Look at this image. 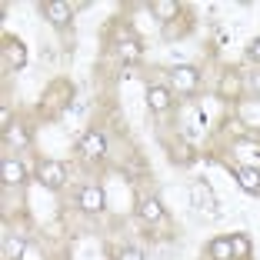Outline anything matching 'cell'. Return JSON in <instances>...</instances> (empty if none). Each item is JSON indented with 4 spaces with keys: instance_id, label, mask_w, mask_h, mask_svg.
<instances>
[{
    "instance_id": "6da1fadb",
    "label": "cell",
    "mask_w": 260,
    "mask_h": 260,
    "mask_svg": "<svg viewBox=\"0 0 260 260\" xmlns=\"http://www.w3.org/2000/svg\"><path fill=\"white\" fill-rule=\"evenodd\" d=\"M37 180L47 187V190H60L63 180H67V167H63V164H57V160H44L37 167Z\"/></svg>"
},
{
    "instance_id": "7a4b0ae2",
    "label": "cell",
    "mask_w": 260,
    "mask_h": 260,
    "mask_svg": "<svg viewBox=\"0 0 260 260\" xmlns=\"http://www.w3.org/2000/svg\"><path fill=\"white\" fill-rule=\"evenodd\" d=\"M80 153L90 157V160L104 157V153H107V137H104L100 130H87L84 137H80Z\"/></svg>"
},
{
    "instance_id": "3957f363",
    "label": "cell",
    "mask_w": 260,
    "mask_h": 260,
    "mask_svg": "<svg viewBox=\"0 0 260 260\" xmlns=\"http://www.w3.org/2000/svg\"><path fill=\"white\" fill-rule=\"evenodd\" d=\"M197 84H200V74L193 67H177L174 70V87L177 90L190 93V90H197Z\"/></svg>"
},
{
    "instance_id": "277c9868",
    "label": "cell",
    "mask_w": 260,
    "mask_h": 260,
    "mask_svg": "<svg viewBox=\"0 0 260 260\" xmlns=\"http://www.w3.org/2000/svg\"><path fill=\"white\" fill-rule=\"evenodd\" d=\"M80 210H87V214H100V210H104V193H100V187H84V190H80Z\"/></svg>"
},
{
    "instance_id": "5b68a950",
    "label": "cell",
    "mask_w": 260,
    "mask_h": 260,
    "mask_svg": "<svg viewBox=\"0 0 260 260\" xmlns=\"http://www.w3.org/2000/svg\"><path fill=\"white\" fill-rule=\"evenodd\" d=\"M0 180L4 184H23L27 180V170H23V164L20 160H4V167H0Z\"/></svg>"
},
{
    "instance_id": "8992f818",
    "label": "cell",
    "mask_w": 260,
    "mask_h": 260,
    "mask_svg": "<svg viewBox=\"0 0 260 260\" xmlns=\"http://www.w3.org/2000/svg\"><path fill=\"white\" fill-rule=\"evenodd\" d=\"M70 14H74V7H70V4H63V0L47 4V20L54 23V27H63V23L70 20Z\"/></svg>"
},
{
    "instance_id": "52a82bcc",
    "label": "cell",
    "mask_w": 260,
    "mask_h": 260,
    "mask_svg": "<svg viewBox=\"0 0 260 260\" xmlns=\"http://www.w3.org/2000/svg\"><path fill=\"white\" fill-rule=\"evenodd\" d=\"M147 107L164 114V110L170 107V90L167 87H150V90H147Z\"/></svg>"
},
{
    "instance_id": "ba28073f",
    "label": "cell",
    "mask_w": 260,
    "mask_h": 260,
    "mask_svg": "<svg viewBox=\"0 0 260 260\" xmlns=\"http://www.w3.org/2000/svg\"><path fill=\"white\" fill-rule=\"evenodd\" d=\"M237 180L247 193H260V170L257 167H237Z\"/></svg>"
},
{
    "instance_id": "9c48e42d",
    "label": "cell",
    "mask_w": 260,
    "mask_h": 260,
    "mask_svg": "<svg viewBox=\"0 0 260 260\" xmlns=\"http://www.w3.org/2000/svg\"><path fill=\"white\" fill-rule=\"evenodd\" d=\"M140 217H144L147 223H157L164 217V207H160V200L157 197H147L144 204H140Z\"/></svg>"
},
{
    "instance_id": "30bf717a",
    "label": "cell",
    "mask_w": 260,
    "mask_h": 260,
    "mask_svg": "<svg viewBox=\"0 0 260 260\" xmlns=\"http://www.w3.org/2000/svg\"><path fill=\"white\" fill-rule=\"evenodd\" d=\"M210 257H214V260H234V247H230V237H217V240H210Z\"/></svg>"
},
{
    "instance_id": "8fae6325",
    "label": "cell",
    "mask_w": 260,
    "mask_h": 260,
    "mask_svg": "<svg viewBox=\"0 0 260 260\" xmlns=\"http://www.w3.org/2000/svg\"><path fill=\"white\" fill-rule=\"evenodd\" d=\"M7 144L10 147H27L30 144V134H27V127H20V123H14V127H7Z\"/></svg>"
},
{
    "instance_id": "7c38bea8",
    "label": "cell",
    "mask_w": 260,
    "mask_h": 260,
    "mask_svg": "<svg viewBox=\"0 0 260 260\" xmlns=\"http://www.w3.org/2000/svg\"><path fill=\"white\" fill-rule=\"evenodd\" d=\"M153 14L160 17V20H174V17L180 14V7H177L174 0H157V4H153Z\"/></svg>"
},
{
    "instance_id": "4fadbf2b",
    "label": "cell",
    "mask_w": 260,
    "mask_h": 260,
    "mask_svg": "<svg viewBox=\"0 0 260 260\" xmlns=\"http://www.w3.org/2000/svg\"><path fill=\"white\" fill-rule=\"evenodd\" d=\"M27 250V244H23V237H14L10 234L7 237V247H4V253H7V260H20V253Z\"/></svg>"
},
{
    "instance_id": "5bb4252c",
    "label": "cell",
    "mask_w": 260,
    "mask_h": 260,
    "mask_svg": "<svg viewBox=\"0 0 260 260\" xmlns=\"http://www.w3.org/2000/svg\"><path fill=\"white\" fill-rule=\"evenodd\" d=\"M230 247H234V260L250 257V240H247V237H240V234H234V237H230Z\"/></svg>"
},
{
    "instance_id": "9a60e30c",
    "label": "cell",
    "mask_w": 260,
    "mask_h": 260,
    "mask_svg": "<svg viewBox=\"0 0 260 260\" xmlns=\"http://www.w3.org/2000/svg\"><path fill=\"white\" fill-rule=\"evenodd\" d=\"M120 57H123V60H137V57H140V44H137V40H123V44H120Z\"/></svg>"
},
{
    "instance_id": "2e32d148",
    "label": "cell",
    "mask_w": 260,
    "mask_h": 260,
    "mask_svg": "<svg viewBox=\"0 0 260 260\" xmlns=\"http://www.w3.org/2000/svg\"><path fill=\"white\" fill-rule=\"evenodd\" d=\"M7 54H10V63H14V67H23V47L10 44V47H7Z\"/></svg>"
},
{
    "instance_id": "e0dca14e",
    "label": "cell",
    "mask_w": 260,
    "mask_h": 260,
    "mask_svg": "<svg viewBox=\"0 0 260 260\" xmlns=\"http://www.w3.org/2000/svg\"><path fill=\"white\" fill-rule=\"evenodd\" d=\"M120 260H144V253H140L137 247H123V250H120Z\"/></svg>"
},
{
    "instance_id": "ac0fdd59",
    "label": "cell",
    "mask_w": 260,
    "mask_h": 260,
    "mask_svg": "<svg viewBox=\"0 0 260 260\" xmlns=\"http://www.w3.org/2000/svg\"><path fill=\"white\" fill-rule=\"evenodd\" d=\"M0 123H4V130L14 127V123H10V110H7V107H0Z\"/></svg>"
},
{
    "instance_id": "d6986e66",
    "label": "cell",
    "mask_w": 260,
    "mask_h": 260,
    "mask_svg": "<svg viewBox=\"0 0 260 260\" xmlns=\"http://www.w3.org/2000/svg\"><path fill=\"white\" fill-rule=\"evenodd\" d=\"M250 57H253V60H260V37L250 44Z\"/></svg>"
},
{
    "instance_id": "ffe728a7",
    "label": "cell",
    "mask_w": 260,
    "mask_h": 260,
    "mask_svg": "<svg viewBox=\"0 0 260 260\" xmlns=\"http://www.w3.org/2000/svg\"><path fill=\"white\" fill-rule=\"evenodd\" d=\"M253 90H260V74H257V77H253Z\"/></svg>"
}]
</instances>
